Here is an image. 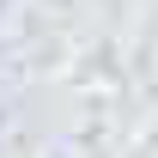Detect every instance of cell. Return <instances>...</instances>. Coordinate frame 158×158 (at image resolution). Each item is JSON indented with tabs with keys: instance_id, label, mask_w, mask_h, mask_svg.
<instances>
[{
	"instance_id": "cell-1",
	"label": "cell",
	"mask_w": 158,
	"mask_h": 158,
	"mask_svg": "<svg viewBox=\"0 0 158 158\" xmlns=\"http://www.w3.org/2000/svg\"><path fill=\"white\" fill-rule=\"evenodd\" d=\"M0 6H6V0H0Z\"/></svg>"
}]
</instances>
